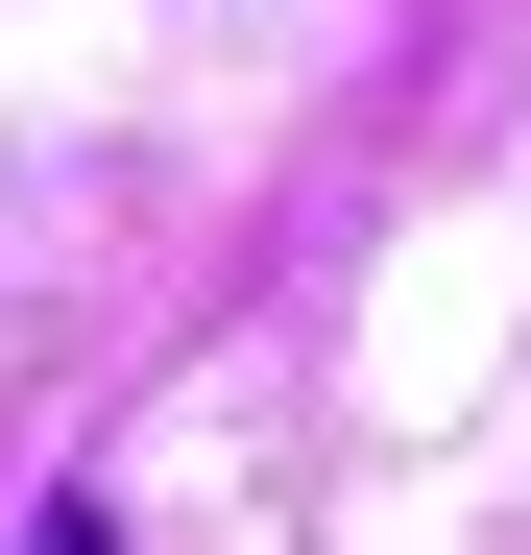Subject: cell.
<instances>
[{
	"mask_svg": "<svg viewBox=\"0 0 531 555\" xmlns=\"http://www.w3.org/2000/svg\"><path fill=\"white\" fill-rule=\"evenodd\" d=\"M49 555H121V531H98V507H49Z\"/></svg>",
	"mask_w": 531,
	"mask_h": 555,
	"instance_id": "6da1fadb",
	"label": "cell"
}]
</instances>
